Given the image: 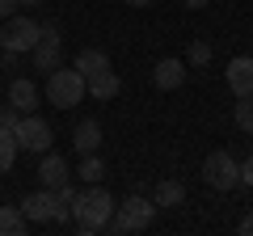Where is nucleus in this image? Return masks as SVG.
Wrapping results in <instances>:
<instances>
[{"label":"nucleus","mask_w":253,"mask_h":236,"mask_svg":"<svg viewBox=\"0 0 253 236\" xmlns=\"http://www.w3.org/2000/svg\"><path fill=\"white\" fill-rule=\"evenodd\" d=\"M114 194L110 190H101L97 182L89 186V190H81L76 194V207H72V219H76V232L81 236H97L101 228L110 224V215H114Z\"/></svg>","instance_id":"nucleus-1"},{"label":"nucleus","mask_w":253,"mask_h":236,"mask_svg":"<svg viewBox=\"0 0 253 236\" xmlns=\"http://www.w3.org/2000/svg\"><path fill=\"white\" fill-rule=\"evenodd\" d=\"M46 101H51L55 110H72L84 101V93H89V84H84V76L76 72V68H55V72H46V84H42Z\"/></svg>","instance_id":"nucleus-2"},{"label":"nucleus","mask_w":253,"mask_h":236,"mask_svg":"<svg viewBox=\"0 0 253 236\" xmlns=\"http://www.w3.org/2000/svg\"><path fill=\"white\" fill-rule=\"evenodd\" d=\"M152 219H156V202H148L144 194H131V198H123V202L114 207V215H110L106 228L123 236V232H144Z\"/></svg>","instance_id":"nucleus-3"},{"label":"nucleus","mask_w":253,"mask_h":236,"mask_svg":"<svg viewBox=\"0 0 253 236\" xmlns=\"http://www.w3.org/2000/svg\"><path fill=\"white\" fill-rule=\"evenodd\" d=\"M38 46V21L34 17H4L0 26V55H30Z\"/></svg>","instance_id":"nucleus-4"},{"label":"nucleus","mask_w":253,"mask_h":236,"mask_svg":"<svg viewBox=\"0 0 253 236\" xmlns=\"http://www.w3.org/2000/svg\"><path fill=\"white\" fill-rule=\"evenodd\" d=\"M13 135H17V148H21V152H38V156H42L46 148L55 144L51 122H42L38 114H21V118H17V127H13Z\"/></svg>","instance_id":"nucleus-5"},{"label":"nucleus","mask_w":253,"mask_h":236,"mask_svg":"<svg viewBox=\"0 0 253 236\" xmlns=\"http://www.w3.org/2000/svg\"><path fill=\"white\" fill-rule=\"evenodd\" d=\"M236 164L241 160L219 148V152H211L207 164H203V182H207L211 190H236Z\"/></svg>","instance_id":"nucleus-6"},{"label":"nucleus","mask_w":253,"mask_h":236,"mask_svg":"<svg viewBox=\"0 0 253 236\" xmlns=\"http://www.w3.org/2000/svg\"><path fill=\"white\" fill-rule=\"evenodd\" d=\"M63 182H72V169H68V160H63L59 152L46 148L42 164H38V186H42V190H59Z\"/></svg>","instance_id":"nucleus-7"},{"label":"nucleus","mask_w":253,"mask_h":236,"mask_svg":"<svg viewBox=\"0 0 253 236\" xmlns=\"http://www.w3.org/2000/svg\"><path fill=\"white\" fill-rule=\"evenodd\" d=\"M21 215H26L30 224H55V194L38 186V190L21 202Z\"/></svg>","instance_id":"nucleus-8"},{"label":"nucleus","mask_w":253,"mask_h":236,"mask_svg":"<svg viewBox=\"0 0 253 236\" xmlns=\"http://www.w3.org/2000/svg\"><path fill=\"white\" fill-rule=\"evenodd\" d=\"M228 89L236 97H249L253 93V55H236L232 64H228Z\"/></svg>","instance_id":"nucleus-9"},{"label":"nucleus","mask_w":253,"mask_h":236,"mask_svg":"<svg viewBox=\"0 0 253 236\" xmlns=\"http://www.w3.org/2000/svg\"><path fill=\"white\" fill-rule=\"evenodd\" d=\"M152 84H156V89H165V93L181 89V84H186V64L173 59V55H169V59H161V64L152 68Z\"/></svg>","instance_id":"nucleus-10"},{"label":"nucleus","mask_w":253,"mask_h":236,"mask_svg":"<svg viewBox=\"0 0 253 236\" xmlns=\"http://www.w3.org/2000/svg\"><path fill=\"white\" fill-rule=\"evenodd\" d=\"M9 106H17V114H34V106H38V84L30 80V76H17V80L9 84Z\"/></svg>","instance_id":"nucleus-11"},{"label":"nucleus","mask_w":253,"mask_h":236,"mask_svg":"<svg viewBox=\"0 0 253 236\" xmlns=\"http://www.w3.org/2000/svg\"><path fill=\"white\" fill-rule=\"evenodd\" d=\"M72 144H76V152H81V156L97 152V148H101V122H97V118H81L76 131H72Z\"/></svg>","instance_id":"nucleus-12"},{"label":"nucleus","mask_w":253,"mask_h":236,"mask_svg":"<svg viewBox=\"0 0 253 236\" xmlns=\"http://www.w3.org/2000/svg\"><path fill=\"white\" fill-rule=\"evenodd\" d=\"M84 84H89V93H93L97 101H114L118 93H123V80H118L114 68H101V72H97V76H89Z\"/></svg>","instance_id":"nucleus-13"},{"label":"nucleus","mask_w":253,"mask_h":236,"mask_svg":"<svg viewBox=\"0 0 253 236\" xmlns=\"http://www.w3.org/2000/svg\"><path fill=\"white\" fill-rule=\"evenodd\" d=\"M30 55H34V72H55L63 64V42H38Z\"/></svg>","instance_id":"nucleus-14"},{"label":"nucleus","mask_w":253,"mask_h":236,"mask_svg":"<svg viewBox=\"0 0 253 236\" xmlns=\"http://www.w3.org/2000/svg\"><path fill=\"white\" fill-rule=\"evenodd\" d=\"M72 68L84 76V80H89V76H97L101 68H110V55H106V51H97V46H89V51L76 55V64H72Z\"/></svg>","instance_id":"nucleus-15"},{"label":"nucleus","mask_w":253,"mask_h":236,"mask_svg":"<svg viewBox=\"0 0 253 236\" xmlns=\"http://www.w3.org/2000/svg\"><path fill=\"white\" fill-rule=\"evenodd\" d=\"M51 194H55V224H68V219H72V207H76L72 182H63L59 190H51Z\"/></svg>","instance_id":"nucleus-16"},{"label":"nucleus","mask_w":253,"mask_h":236,"mask_svg":"<svg viewBox=\"0 0 253 236\" xmlns=\"http://www.w3.org/2000/svg\"><path fill=\"white\" fill-rule=\"evenodd\" d=\"M30 228V219L21 215V207H0V236H21Z\"/></svg>","instance_id":"nucleus-17"},{"label":"nucleus","mask_w":253,"mask_h":236,"mask_svg":"<svg viewBox=\"0 0 253 236\" xmlns=\"http://www.w3.org/2000/svg\"><path fill=\"white\" fill-rule=\"evenodd\" d=\"M152 202H156V207H181V202H186V186L169 177V182L156 186V198H152Z\"/></svg>","instance_id":"nucleus-18"},{"label":"nucleus","mask_w":253,"mask_h":236,"mask_svg":"<svg viewBox=\"0 0 253 236\" xmlns=\"http://www.w3.org/2000/svg\"><path fill=\"white\" fill-rule=\"evenodd\" d=\"M17 156H21V148H17V135L0 127V173H13Z\"/></svg>","instance_id":"nucleus-19"},{"label":"nucleus","mask_w":253,"mask_h":236,"mask_svg":"<svg viewBox=\"0 0 253 236\" xmlns=\"http://www.w3.org/2000/svg\"><path fill=\"white\" fill-rule=\"evenodd\" d=\"M76 177H81V182H101V177H106V164H101V156L97 152H89V156H81V164H76Z\"/></svg>","instance_id":"nucleus-20"},{"label":"nucleus","mask_w":253,"mask_h":236,"mask_svg":"<svg viewBox=\"0 0 253 236\" xmlns=\"http://www.w3.org/2000/svg\"><path fill=\"white\" fill-rule=\"evenodd\" d=\"M232 122L245 131V135H253V93L249 97H236V110H232Z\"/></svg>","instance_id":"nucleus-21"},{"label":"nucleus","mask_w":253,"mask_h":236,"mask_svg":"<svg viewBox=\"0 0 253 236\" xmlns=\"http://www.w3.org/2000/svg\"><path fill=\"white\" fill-rule=\"evenodd\" d=\"M186 64H194V68H207L211 64V42H207V38H194V42H190Z\"/></svg>","instance_id":"nucleus-22"},{"label":"nucleus","mask_w":253,"mask_h":236,"mask_svg":"<svg viewBox=\"0 0 253 236\" xmlns=\"http://www.w3.org/2000/svg\"><path fill=\"white\" fill-rule=\"evenodd\" d=\"M236 186L253 190V156H245V164H236Z\"/></svg>","instance_id":"nucleus-23"},{"label":"nucleus","mask_w":253,"mask_h":236,"mask_svg":"<svg viewBox=\"0 0 253 236\" xmlns=\"http://www.w3.org/2000/svg\"><path fill=\"white\" fill-rule=\"evenodd\" d=\"M17 106H0V127H4V131H13V127H17Z\"/></svg>","instance_id":"nucleus-24"},{"label":"nucleus","mask_w":253,"mask_h":236,"mask_svg":"<svg viewBox=\"0 0 253 236\" xmlns=\"http://www.w3.org/2000/svg\"><path fill=\"white\" fill-rule=\"evenodd\" d=\"M13 9H17V0H0V21L13 17Z\"/></svg>","instance_id":"nucleus-25"},{"label":"nucleus","mask_w":253,"mask_h":236,"mask_svg":"<svg viewBox=\"0 0 253 236\" xmlns=\"http://www.w3.org/2000/svg\"><path fill=\"white\" fill-rule=\"evenodd\" d=\"M241 232H245V236H253V211H245V219H241Z\"/></svg>","instance_id":"nucleus-26"},{"label":"nucleus","mask_w":253,"mask_h":236,"mask_svg":"<svg viewBox=\"0 0 253 236\" xmlns=\"http://www.w3.org/2000/svg\"><path fill=\"white\" fill-rule=\"evenodd\" d=\"M181 4H186V9H207L211 0H181Z\"/></svg>","instance_id":"nucleus-27"},{"label":"nucleus","mask_w":253,"mask_h":236,"mask_svg":"<svg viewBox=\"0 0 253 236\" xmlns=\"http://www.w3.org/2000/svg\"><path fill=\"white\" fill-rule=\"evenodd\" d=\"M123 4H131V9H148V4H156V0H123Z\"/></svg>","instance_id":"nucleus-28"},{"label":"nucleus","mask_w":253,"mask_h":236,"mask_svg":"<svg viewBox=\"0 0 253 236\" xmlns=\"http://www.w3.org/2000/svg\"><path fill=\"white\" fill-rule=\"evenodd\" d=\"M17 4H42V0H17Z\"/></svg>","instance_id":"nucleus-29"}]
</instances>
